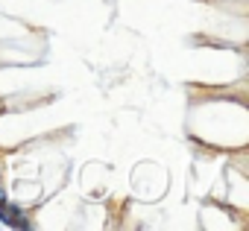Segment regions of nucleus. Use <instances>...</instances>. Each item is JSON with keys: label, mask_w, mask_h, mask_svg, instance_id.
Segmentation results:
<instances>
[{"label": "nucleus", "mask_w": 249, "mask_h": 231, "mask_svg": "<svg viewBox=\"0 0 249 231\" xmlns=\"http://www.w3.org/2000/svg\"><path fill=\"white\" fill-rule=\"evenodd\" d=\"M0 182H3V164H0Z\"/></svg>", "instance_id": "nucleus-1"}]
</instances>
